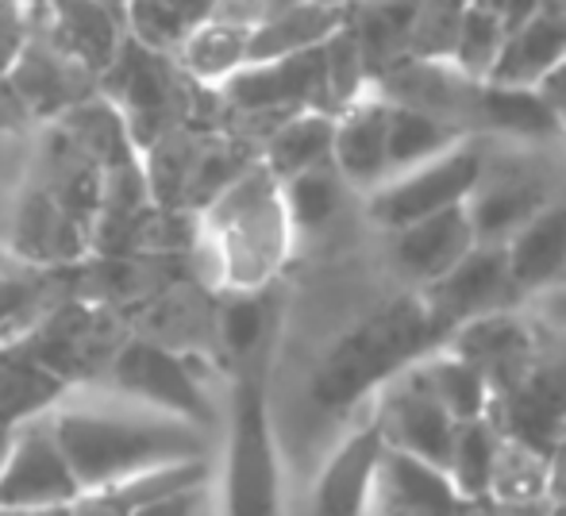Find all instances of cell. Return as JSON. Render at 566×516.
<instances>
[{"instance_id":"obj_47","label":"cell","mask_w":566,"mask_h":516,"mask_svg":"<svg viewBox=\"0 0 566 516\" xmlns=\"http://www.w3.org/2000/svg\"><path fill=\"white\" fill-rule=\"evenodd\" d=\"M324 4H336V8H350L355 0H324Z\"/></svg>"},{"instance_id":"obj_37","label":"cell","mask_w":566,"mask_h":516,"mask_svg":"<svg viewBox=\"0 0 566 516\" xmlns=\"http://www.w3.org/2000/svg\"><path fill=\"white\" fill-rule=\"evenodd\" d=\"M220 331H224V344L239 359L254 355V347L262 344V305L254 293H239L228 301V308H220Z\"/></svg>"},{"instance_id":"obj_29","label":"cell","mask_w":566,"mask_h":516,"mask_svg":"<svg viewBox=\"0 0 566 516\" xmlns=\"http://www.w3.org/2000/svg\"><path fill=\"white\" fill-rule=\"evenodd\" d=\"M462 139H467L462 128L424 113V108L389 105V178L420 162H432L443 150L459 147Z\"/></svg>"},{"instance_id":"obj_41","label":"cell","mask_w":566,"mask_h":516,"mask_svg":"<svg viewBox=\"0 0 566 516\" xmlns=\"http://www.w3.org/2000/svg\"><path fill=\"white\" fill-rule=\"evenodd\" d=\"M539 316H544V324L566 331V282L539 293Z\"/></svg>"},{"instance_id":"obj_31","label":"cell","mask_w":566,"mask_h":516,"mask_svg":"<svg viewBox=\"0 0 566 516\" xmlns=\"http://www.w3.org/2000/svg\"><path fill=\"white\" fill-rule=\"evenodd\" d=\"M478 116L485 124L513 135H528V139H544V135L563 131L555 108L539 97V89H521V85H478V101H474Z\"/></svg>"},{"instance_id":"obj_39","label":"cell","mask_w":566,"mask_h":516,"mask_svg":"<svg viewBox=\"0 0 566 516\" xmlns=\"http://www.w3.org/2000/svg\"><path fill=\"white\" fill-rule=\"evenodd\" d=\"M209 509V486L201 489H186V494H174V497H163V502H150V505H139L127 516H205Z\"/></svg>"},{"instance_id":"obj_46","label":"cell","mask_w":566,"mask_h":516,"mask_svg":"<svg viewBox=\"0 0 566 516\" xmlns=\"http://www.w3.org/2000/svg\"><path fill=\"white\" fill-rule=\"evenodd\" d=\"M544 516H566V497H563V502H547V513Z\"/></svg>"},{"instance_id":"obj_27","label":"cell","mask_w":566,"mask_h":516,"mask_svg":"<svg viewBox=\"0 0 566 516\" xmlns=\"http://www.w3.org/2000/svg\"><path fill=\"white\" fill-rule=\"evenodd\" d=\"M501 443H505V435H501V428L493 424L490 417L459 424L451 463H448V478L462 502H490Z\"/></svg>"},{"instance_id":"obj_33","label":"cell","mask_w":566,"mask_h":516,"mask_svg":"<svg viewBox=\"0 0 566 516\" xmlns=\"http://www.w3.org/2000/svg\"><path fill=\"white\" fill-rule=\"evenodd\" d=\"M547 474H552V459L524 447V443L505 440L490 502L509 505V509H528L532 502H547Z\"/></svg>"},{"instance_id":"obj_24","label":"cell","mask_w":566,"mask_h":516,"mask_svg":"<svg viewBox=\"0 0 566 516\" xmlns=\"http://www.w3.org/2000/svg\"><path fill=\"white\" fill-rule=\"evenodd\" d=\"M332 147H336V116L308 108L290 120H282L274 131L266 135L262 147V166L274 173V181H290L305 170L332 162Z\"/></svg>"},{"instance_id":"obj_13","label":"cell","mask_w":566,"mask_h":516,"mask_svg":"<svg viewBox=\"0 0 566 516\" xmlns=\"http://www.w3.org/2000/svg\"><path fill=\"white\" fill-rule=\"evenodd\" d=\"M389 443L381 435L378 417L347 435L328 463L321 466L308 497V516H370L378 494V471Z\"/></svg>"},{"instance_id":"obj_22","label":"cell","mask_w":566,"mask_h":516,"mask_svg":"<svg viewBox=\"0 0 566 516\" xmlns=\"http://www.w3.org/2000/svg\"><path fill=\"white\" fill-rule=\"evenodd\" d=\"M521 293H544L566 277V204L552 201L505 243Z\"/></svg>"},{"instance_id":"obj_12","label":"cell","mask_w":566,"mask_h":516,"mask_svg":"<svg viewBox=\"0 0 566 516\" xmlns=\"http://www.w3.org/2000/svg\"><path fill=\"white\" fill-rule=\"evenodd\" d=\"M4 82L23 116H35V120H62L70 108H77L101 89V77H93L82 62L59 51L46 35L28 39Z\"/></svg>"},{"instance_id":"obj_28","label":"cell","mask_w":566,"mask_h":516,"mask_svg":"<svg viewBox=\"0 0 566 516\" xmlns=\"http://www.w3.org/2000/svg\"><path fill=\"white\" fill-rule=\"evenodd\" d=\"M124 12L135 43L174 59L189 31L217 15V0H127Z\"/></svg>"},{"instance_id":"obj_10","label":"cell","mask_w":566,"mask_h":516,"mask_svg":"<svg viewBox=\"0 0 566 516\" xmlns=\"http://www.w3.org/2000/svg\"><path fill=\"white\" fill-rule=\"evenodd\" d=\"M374 417H378L381 435H386V443L394 451H405V455L420 459V463L448 471L459 424H454L451 412L436 401V393L424 386L417 367H409L405 375H397L394 382L386 386Z\"/></svg>"},{"instance_id":"obj_35","label":"cell","mask_w":566,"mask_h":516,"mask_svg":"<svg viewBox=\"0 0 566 516\" xmlns=\"http://www.w3.org/2000/svg\"><path fill=\"white\" fill-rule=\"evenodd\" d=\"M277 186H282L290 224H297V228L324 224V220L339 209V197H343V178L332 162L297 173V178H290V181H277Z\"/></svg>"},{"instance_id":"obj_40","label":"cell","mask_w":566,"mask_h":516,"mask_svg":"<svg viewBox=\"0 0 566 516\" xmlns=\"http://www.w3.org/2000/svg\"><path fill=\"white\" fill-rule=\"evenodd\" d=\"M539 97L547 101V105L555 108V116H559V124H563V116H566V59L559 62V66H552L544 77H539Z\"/></svg>"},{"instance_id":"obj_15","label":"cell","mask_w":566,"mask_h":516,"mask_svg":"<svg viewBox=\"0 0 566 516\" xmlns=\"http://www.w3.org/2000/svg\"><path fill=\"white\" fill-rule=\"evenodd\" d=\"M474 248L478 235L467 204H454V209H443L436 217H424L417 224L394 232L397 266L424 285H436L440 277H448Z\"/></svg>"},{"instance_id":"obj_16","label":"cell","mask_w":566,"mask_h":516,"mask_svg":"<svg viewBox=\"0 0 566 516\" xmlns=\"http://www.w3.org/2000/svg\"><path fill=\"white\" fill-rule=\"evenodd\" d=\"M85 228H90V212L77 209L66 193L59 189H35L15 212V232L12 243L20 259L28 262H66L77 259L85 248Z\"/></svg>"},{"instance_id":"obj_32","label":"cell","mask_w":566,"mask_h":516,"mask_svg":"<svg viewBox=\"0 0 566 516\" xmlns=\"http://www.w3.org/2000/svg\"><path fill=\"white\" fill-rule=\"evenodd\" d=\"M505 20L493 4H470L467 15H462V28L459 39H454V51H451V70H459L467 82L482 85L490 82L493 66H497V54L505 46Z\"/></svg>"},{"instance_id":"obj_38","label":"cell","mask_w":566,"mask_h":516,"mask_svg":"<svg viewBox=\"0 0 566 516\" xmlns=\"http://www.w3.org/2000/svg\"><path fill=\"white\" fill-rule=\"evenodd\" d=\"M31 39V8L23 0H0V77L15 66Z\"/></svg>"},{"instance_id":"obj_20","label":"cell","mask_w":566,"mask_h":516,"mask_svg":"<svg viewBox=\"0 0 566 516\" xmlns=\"http://www.w3.org/2000/svg\"><path fill=\"white\" fill-rule=\"evenodd\" d=\"M566 59V15L552 8H536V15L513 28L505 35V46L497 54V66L490 74V85H521L536 89L539 77Z\"/></svg>"},{"instance_id":"obj_5","label":"cell","mask_w":566,"mask_h":516,"mask_svg":"<svg viewBox=\"0 0 566 516\" xmlns=\"http://www.w3.org/2000/svg\"><path fill=\"white\" fill-rule=\"evenodd\" d=\"M485 417L501 435L552 459L566 435V331L539 324L524 370L490 397Z\"/></svg>"},{"instance_id":"obj_18","label":"cell","mask_w":566,"mask_h":516,"mask_svg":"<svg viewBox=\"0 0 566 516\" xmlns=\"http://www.w3.org/2000/svg\"><path fill=\"white\" fill-rule=\"evenodd\" d=\"M462 497L454 494L448 471L428 466L405 451H386L378 471L374 509L381 516H462Z\"/></svg>"},{"instance_id":"obj_1","label":"cell","mask_w":566,"mask_h":516,"mask_svg":"<svg viewBox=\"0 0 566 516\" xmlns=\"http://www.w3.org/2000/svg\"><path fill=\"white\" fill-rule=\"evenodd\" d=\"M51 420L82 494H108L163 463L212 455V432L119 393L116 401H70L66 393Z\"/></svg>"},{"instance_id":"obj_2","label":"cell","mask_w":566,"mask_h":516,"mask_svg":"<svg viewBox=\"0 0 566 516\" xmlns=\"http://www.w3.org/2000/svg\"><path fill=\"white\" fill-rule=\"evenodd\" d=\"M440 336L451 331L428 305V297H394L336 339V347L316 367L308 393L321 409L347 412L378 386L386 389L397 375L432 355Z\"/></svg>"},{"instance_id":"obj_21","label":"cell","mask_w":566,"mask_h":516,"mask_svg":"<svg viewBox=\"0 0 566 516\" xmlns=\"http://www.w3.org/2000/svg\"><path fill=\"white\" fill-rule=\"evenodd\" d=\"M70 393V382L28 355L20 344L0 347V428H23L54 412Z\"/></svg>"},{"instance_id":"obj_19","label":"cell","mask_w":566,"mask_h":516,"mask_svg":"<svg viewBox=\"0 0 566 516\" xmlns=\"http://www.w3.org/2000/svg\"><path fill=\"white\" fill-rule=\"evenodd\" d=\"M332 166L347 186L378 189L389 178V101H363L336 116Z\"/></svg>"},{"instance_id":"obj_36","label":"cell","mask_w":566,"mask_h":516,"mask_svg":"<svg viewBox=\"0 0 566 516\" xmlns=\"http://www.w3.org/2000/svg\"><path fill=\"white\" fill-rule=\"evenodd\" d=\"M43 282L28 274H0V347H12L28 336L31 320H39Z\"/></svg>"},{"instance_id":"obj_14","label":"cell","mask_w":566,"mask_h":516,"mask_svg":"<svg viewBox=\"0 0 566 516\" xmlns=\"http://www.w3.org/2000/svg\"><path fill=\"white\" fill-rule=\"evenodd\" d=\"M46 4V39L74 62H82L93 77H105L124 46L119 8L105 0H43Z\"/></svg>"},{"instance_id":"obj_7","label":"cell","mask_w":566,"mask_h":516,"mask_svg":"<svg viewBox=\"0 0 566 516\" xmlns=\"http://www.w3.org/2000/svg\"><path fill=\"white\" fill-rule=\"evenodd\" d=\"M113 389L127 401L143 404V409L189 420L205 432L220 428L217 404L209 401L205 386L186 367V359L166 351L163 344H150V339H127L119 347L113 359Z\"/></svg>"},{"instance_id":"obj_45","label":"cell","mask_w":566,"mask_h":516,"mask_svg":"<svg viewBox=\"0 0 566 516\" xmlns=\"http://www.w3.org/2000/svg\"><path fill=\"white\" fill-rule=\"evenodd\" d=\"M12 435H15V428H0V471H4L8 451H12Z\"/></svg>"},{"instance_id":"obj_26","label":"cell","mask_w":566,"mask_h":516,"mask_svg":"<svg viewBox=\"0 0 566 516\" xmlns=\"http://www.w3.org/2000/svg\"><path fill=\"white\" fill-rule=\"evenodd\" d=\"M544 204H552V201H547L536 181H524V178L485 181L482 178V186L474 189L467 209H470V220H474L478 243H509Z\"/></svg>"},{"instance_id":"obj_8","label":"cell","mask_w":566,"mask_h":516,"mask_svg":"<svg viewBox=\"0 0 566 516\" xmlns=\"http://www.w3.org/2000/svg\"><path fill=\"white\" fill-rule=\"evenodd\" d=\"M220 97L243 116H274L277 124L308 108L328 113L324 46L274 62H247L220 85Z\"/></svg>"},{"instance_id":"obj_49","label":"cell","mask_w":566,"mask_h":516,"mask_svg":"<svg viewBox=\"0 0 566 516\" xmlns=\"http://www.w3.org/2000/svg\"><path fill=\"white\" fill-rule=\"evenodd\" d=\"M563 131H566V116H563Z\"/></svg>"},{"instance_id":"obj_4","label":"cell","mask_w":566,"mask_h":516,"mask_svg":"<svg viewBox=\"0 0 566 516\" xmlns=\"http://www.w3.org/2000/svg\"><path fill=\"white\" fill-rule=\"evenodd\" d=\"M209 212L220 235V262L228 277H235L239 289L251 293L254 285L266 282L290 232L282 186L266 166H251L220 201L209 204Z\"/></svg>"},{"instance_id":"obj_9","label":"cell","mask_w":566,"mask_h":516,"mask_svg":"<svg viewBox=\"0 0 566 516\" xmlns=\"http://www.w3.org/2000/svg\"><path fill=\"white\" fill-rule=\"evenodd\" d=\"M82 497L51 412L15 428L0 471V509H70Z\"/></svg>"},{"instance_id":"obj_23","label":"cell","mask_w":566,"mask_h":516,"mask_svg":"<svg viewBox=\"0 0 566 516\" xmlns=\"http://www.w3.org/2000/svg\"><path fill=\"white\" fill-rule=\"evenodd\" d=\"M347 23V8L324 4V0H301L282 12L266 15L259 28H251V54L247 62H274L290 54H305L328 43Z\"/></svg>"},{"instance_id":"obj_6","label":"cell","mask_w":566,"mask_h":516,"mask_svg":"<svg viewBox=\"0 0 566 516\" xmlns=\"http://www.w3.org/2000/svg\"><path fill=\"white\" fill-rule=\"evenodd\" d=\"M485 178V155L478 143L462 139L459 147L443 150L432 162H420L405 173L386 178L370 197L374 224L401 232L424 217H436L454 204H467Z\"/></svg>"},{"instance_id":"obj_30","label":"cell","mask_w":566,"mask_h":516,"mask_svg":"<svg viewBox=\"0 0 566 516\" xmlns=\"http://www.w3.org/2000/svg\"><path fill=\"white\" fill-rule=\"evenodd\" d=\"M417 375L424 378V386L436 393V401L454 417V424H467L490 412V382L478 367H470L462 355L448 351H432L417 362Z\"/></svg>"},{"instance_id":"obj_3","label":"cell","mask_w":566,"mask_h":516,"mask_svg":"<svg viewBox=\"0 0 566 516\" xmlns=\"http://www.w3.org/2000/svg\"><path fill=\"white\" fill-rule=\"evenodd\" d=\"M224 516H285L282 459H277L274 424H270L266 386L254 370H247L231 393Z\"/></svg>"},{"instance_id":"obj_48","label":"cell","mask_w":566,"mask_h":516,"mask_svg":"<svg viewBox=\"0 0 566 516\" xmlns=\"http://www.w3.org/2000/svg\"><path fill=\"white\" fill-rule=\"evenodd\" d=\"M105 4H113V8H127V0H105Z\"/></svg>"},{"instance_id":"obj_17","label":"cell","mask_w":566,"mask_h":516,"mask_svg":"<svg viewBox=\"0 0 566 516\" xmlns=\"http://www.w3.org/2000/svg\"><path fill=\"white\" fill-rule=\"evenodd\" d=\"M451 351L462 355L470 367H478L490 382V393L509 386L528 362L532 347H536V324L521 320L513 308L490 316H474L462 328H454Z\"/></svg>"},{"instance_id":"obj_11","label":"cell","mask_w":566,"mask_h":516,"mask_svg":"<svg viewBox=\"0 0 566 516\" xmlns=\"http://www.w3.org/2000/svg\"><path fill=\"white\" fill-rule=\"evenodd\" d=\"M424 297L454 336V328H462V324L474 320V316L513 308L524 293H521V285H516L513 270H509L505 243H478L448 277L428 285Z\"/></svg>"},{"instance_id":"obj_44","label":"cell","mask_w":566,"mask_h":516,"mask_svg":"<svg viewBox=\"0 0 566 516\" xmlns=\"http://www.w3.org/2000/svg\"><path fill=\"white\" fill-rule=\"evenodd\" d=\"M0 516H70V509H0Z\"/></svg>"},{"instance_id":"obj_43","label":"cell","mask_w":566,"mask_h":516,"mask_svg":"<svg viewBox=\"0 0 566 516\" xmlns=\"http://www.w3.org/2000/svg\"><path fill=\"white\" fill-rule=\"evenodd\" d=\"M20 120H28L23 116V108L15 105V97H12V89H8V82L0 77V131H8V128H15Z\"/></svg>"},{"instance_id":"obj_25","label":"cell","mask_w":566,"mask_h":516,"mask_svg":"<svg viewBox=\"0 0 566 516\" xmlns=\"http://www.w3.org/2000/svg\"><path fill=\"white\" fill-rule=\"evenodd\" d=\"M247 54H251V28L212 15L201 28L189 31L186 43L174 51V62L186 77L220 89L235 70L247 66Z\"/></svg>"},{"instance_id":"obj_42","label":"cell","mask_w":566,"mask_h":516,"mask_svg":"<svg viewBox=\"0 0 566 516\" xmlns=\"http://www.w3.org/2000/svg\"><path fill=\"white\" fill-rule=\"evenodd\" d=\"M70 516H127V509L116 505L108 494H82L70 505Z\"/></svg>"},{"instance_id":"obj_34","label":"cell","mask_w":566,"mask_h":516,"mask_svg":"<svg viewBox=\"0 0 566 516\" xmlns=\"http://www.w3.org/2000/svg\"><path fill=\"white\" fill-rule=\"evenodd\" d=\"M212 486V455L209 459H178V463H163L155 471H143L135 478L119 482L116 489H108L116 505H124L127 513L139 505L163 502V497L186 494V489Z\"/></svg>"}]
</instances>
